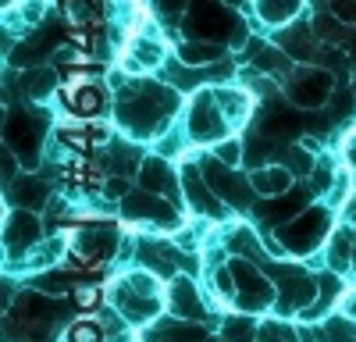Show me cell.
<instances>
[{"label":"cell","instance_id":"7a4b0ae2","mask_svg":"<svg viewBox=\"0 0 356 342\" xmlns=\"http://www.w3.org/2000/svg\"><path fill=\"white\" fill-rule=\"evenodd\" d=\"M214 104H218V100H214V97H207V93H200V97L193 100V122H189L193 139H214V136L225 132V125H221V111H218Z\"/></svg>","mask_w":356,"mask_h":342},{"label":"cell","instance_id":"6da1fadb","mask_svg":"<svg viewBox=\"0 0 356 342\" xmlns=\"http://www.w3.org/2000/svg\"><path fill=\"white\" fill-rule=\"evenodd\" d=\"M328 90H332V79L324 72H314V68H300L292 75V100L303 104V107H317L328 100Z\"/></svg>","mask_w":356,"mask_h":342},{"label":"cell","instance_id":"7402d4cb","mask_svg":"<svg viewBox=\"0 0 356 342\" xmlns=\"http://www.w3.org/2000/svg\"><path fill=\"white\" fill-rule=\"evenodd\" d=\"M97 300H100L97 289H75V303H79V307H93Z\"/></svg>","mask_w":356,"mask_h":342},{"label":"cell","instance_id":"9c48e42d","mask_svg":"<svg viewBox=\"0 0 356 342\" xmlns=\"http://www.w3.org/2000/svg\"><path fill=\"white\" fill-rule=\"evenodd\" d=\"M175 310L178 314H189V318H200V303L189 282H175Z\"/></svg>","mask_w":356,"mask_h":342},{"label":"cell","instance_id":"8fae6325","mask_svg":"<svg viewBox=\"0 0 356 342\" xmlns=\"http://www.w3.org/2000/svg\"><path fill=\"white\" fill-rule=\"evenodd\" d=\"M260 15L267 18V22H282V18H289L292 11H296V0H260Z\"/></svg>","mask_w":356,"mask_h":342},{"label":"cell","instance_id":"9a60e30c","mask_svg":"<svg viewBox=\"0 0 356 342\" xmlns=\"http://www.w3.org/2000/svg\"><path fill=\"white\" fill-rule=\"evenodd\" d=\"M324 335H328V342H356V328L349 321H332Z\"/></svg>","mask_w":356,"mask_h":342},{"label":"cell","instance_id":"e0dca14e","mask_svg":"<svg viewBox=\"0 0 356 342\" xmlns=\"http://www.w3.org/2000/svg\"><path fill=\"white\" fill-rule=\"evenodd\" d=\"M225 335H228V339H243V342H246V339L253 335V321H246V318H232V321L225 325Z\"/></svg>","mask_w":356,"mask_h":342},{"label":"cell","instance_id":"44dd1931","mask_svg":"<svg viewBox=\"0 0 356 342\" xmlns=\"http://www.w3.org/2000/svg\"><path fill=\"white\" fill-rule=\"evenodd\" d=\"M72 342H100V332L89 325H79V328H72Z\"/></svg>","mask_w":356,"mask_h":342},{"label":"cell","instance_id":"cb8c5ba5","mask_svg":"<svg viewBox=\"0 0 356 342\" xmlns=\"http://www.w3.org/2000/svg\"><path fill=\"white\" fill-rule=\"evenodd\" d=\"M218 282H221V289H225V296H232V282H228V275H225V271L218 275Z\"/></svg>","mask_w":356,"mask_h":342},{"label":"cell","instance_id":"ac0fdd59","mask_svg":"<svg viewBox=\"0 0 356 342\" xmlns=\"http://www.w3.org/2000/svg\"><path fill=\"white\" fill-rule=\"evenodd\" d=\"M317 33H321L324 40H342V36H339V22L328 18V15H321V18H317Z\"/></svg>","mask_w":356,"mask_h":342},{"label":"cell","instance_id":"ba28073f","mask_svg":"<svg viewBox=\"0 0 356 342\" xmlns=\"http://www.w3.org/2000/svg\"><path fill=\"white\" fill-rule=\"evenodd\" d=\"M143 189H171V171L164 161H146L143 164Z\"/></svg>","mask_w":356,"mask_h":342},{"label":"cell","instance_id":"8992f818","mask_svg":"<svg viewBox=\"0 0 356 342\" xmlns=\"http://www.w3.org/2000/svg\"><path fill=\"white\" fill-rule=\"evenodd\" d=\"M57 86V72L54 68H29L25 79H22V90L33 97V100H43L50 97V90Z\"/></svg>","mask_w":356,"mask_h":342},{"label":"cell","instance_id":"484cf974","mask_svg":"<svg viewBox=\"0 0 356 342\" xmlns=\"http://www.w3.org/2000/svg\"><path fill=\"white\" fill-rule=\"evenodd\" d=\"M349 54H356V33H349Z\"/></svg>","mask_w":356,"mask_h":342},{"label":"cell","instance_id":"277c9868","mask_svg":"<svg viewBox=\"0 0 356 342\" xmlns=\"http://www.w3.org/2000/svg\"><path fill=\"white\" fill-rule=\"evenodd\" d=\"M186 193H189V200H193V207L196 211H207V214H225V207H221V200L214 196V193H207V186H203V179H200V171L196 168H186Z\"/></svg>","mask_w":356,"mask_h":342},{"label":"cell","instance_id":"3957f363","mask_svg":"<svg viewBox=\"0 0 356 342\" xmlns=\"http://www.w3.org/2000/svg\"><path fill=\"white\" fill-rule=\"evenodd\" d=\"M122 207H125V218H136V221H161V225H175V221H178L168 204H161V200L150 196V189L125 196Z\"/></svg>","mask_w":356,"mask_h":342},{"label":"cell","instance_id":"5b68a950","mask_svg":"<svg viewBox=\"0 0 356 342\" xmlns=\"http://www.w3.org/2000/svg\"><path fill=\"white\" fill-rule=\"evenodd\" d=\"M289 186H292V171H289V168H260L257 175H253V189H257V193L278 196V193H285Z\"/></svg>","mask_w":356,"mask_h":342},{"label":"cell","instance_id":"7c38bea8","mask_svg":"<svg viewBox=\"0 0 356 342\" xmlns=\"http://www.w3.org/2000/svg\"><path fill=\"white\" fill-rule=\"evenodd\" d=\"M214 100H218V104H221V107L232 114V118H239V114H246V97H235L232 90H218V93H214Z\"/></svg>","mask_w":356,"mask_h":342},{"label":"cell","instance_id":"d6986e66","mask_svg":"<svg viewBox=\"0 0 356 342\" xmlns=\"http://www.w3.org/2000/svg\"><path fill=\"white\" fill-rule=\"evenodd\" d=\"M260 339H264V342H292V335H289L282 325H275V321L260 332Z\"/></svg>","mask_w":356,"mask_h":342},{"label":"cell","instance_id":"30bf717a","mask_svg":"<svg viewBox=\"0 0 356 342\" xmlns=\"http://www.w3.org/2000/svg\"><path fill=\"white\" fill-rule=\"evenodd\" d=\"M182 61L186 65H207V61H214L218 57V47H203V43H182Z\"/></svg>","mask_w":356,"mask_h":342},{"label":"cell","instance_id":"ffe728a7","mask_svg":"<svg viewBox=\"0 0 356 342\" xmlns=\"http://www.w3.org/2000/svg\"><path fill=\"white\" fill-rule=\"evenodd\" d=\"M243 157V150H239V142H221V150H218V161H225V164H235V161H239Z\"/></svg>","mask_w":356,"mask_h":342},{"label":"cell","instance_id":"603a6c76","mask_svg":"<svg viewBox=\"0 0 356 342\" xmlns=\"http://www.w3.org/2000/svg\"><path fill=\"white\" fill-rule=\"evenodd\" d=\"M342 307H346V314H353V318H356V296H346Z\"/></svg>","mask_w":356,"mask_h":342},{"label":"cell","instance_id":"4316f807","mask_svg":"<svg viewBox=\"0 0 356 342\" xmlns=\"http://www.w3.org/2000/svg\"><path fill=\"white\" fill-rule=\"evenodd\" d=\"M225 4H232V8H243V4H246V0H225Z\"/></svg>","mask_w":356,"mask_h":342},{"label":"cell","instance_id":"5bb4252c","mask_svg":"<svg viewBox=\"0 0 356 342\" xmlns=\"http://www.w3.org/2000/svg\"><path fill=\"white\" fill-rule=\"evenodd\" d=\"M257 65H260V72H285L289 68V57L282 50H264L257 57Z\"/></svg>","mask_w":356,"mask_h":342},{"label":"cell","instance_id":"d4e9b609","mask_svg":"<svg viewBox=\"0 0 356 342\" xmlns=\"http://www.w3.org/2000/svg\"><path fill=\"white\" fill-rule=\"evenodd\" d=\"M349 161H353V164H356V139H353V142H349Z\"/></svg>","mask_w":356,"mask_h":342},{"label":"cell","instance_id":"52a82bcc","mask_svg":"<svg viewBox=\"0 0 356 342\" xmlns=\"http://www.w3.org/2000/svg\"><path fill=\"white\" fill-rule=\"evenodd\" d=\"M11 243H18V246H25V243H33L36 236H40V225H36V218L33 214H25V211H18L15 214V221H11Z\"/></svg>","mask_w":356,"mask_h":342},{"label":"cell","instance_id":"4fadbf2b","mask_svg":"<svg viewBox=\"0 0 356 342\" xmlns=\"http://www.w3.org/2000/svg\"><path fill=\"white\" fill-rule=\"evenodd\" d=\"M285 168L292 171V175H307V171L314 168V161H310L300 147H292V150H285Z\"/></svg>","mask_w":356,"mask_h":342},{"label":"cell","instance_id":"2e32d148","mask_svg":"<svg viewBox=\"0 0 356 342\" xmlns=\"http://www.w3.org/2000/svg\"><path fill=\"white\" fill-rule=\"evenodd\" d=\"M61 8L72 22H89L93 18V11H89V0H61Z\"/></svg>","mask_w":356,"mask_h":342}]
</instances>
